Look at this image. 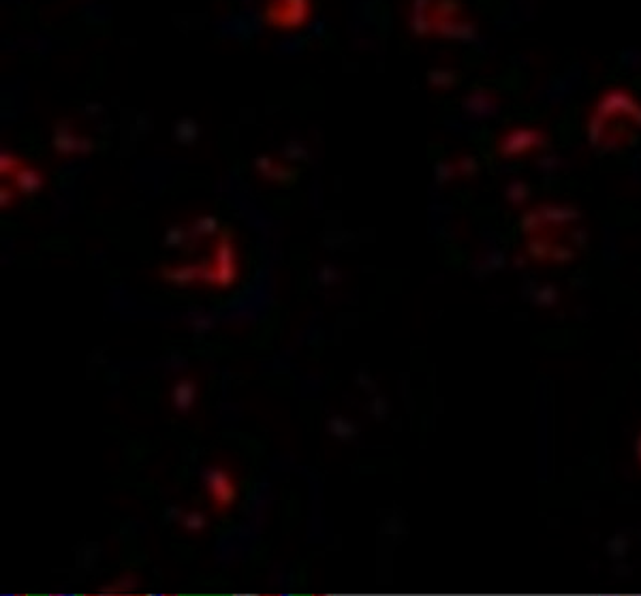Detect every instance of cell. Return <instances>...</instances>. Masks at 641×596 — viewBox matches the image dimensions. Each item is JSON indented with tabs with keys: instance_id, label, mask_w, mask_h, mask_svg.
<instances>
[{
	"instance_id": "cell-1",
	"label": "cell",
	"mask_w": 641,
	"mask_h": 596,
	"mask_svg": "<svg viewBox=\"0 0 641 596\" xmlns=\"http://www.w3.org/2000/svg\"><path fill=\"white\" fill-rule=\"evenodd\" d=\"M203 481H205V490L212 498V505L218 513H222L225 509H229L235 498H237V488H235V479L233 474L222 468V466H210L203 472Z\"/></svg>"
},
{
	"instance_id": "cell-2",
	"label": "cell",
	"mask_w": 641,
	"mask_h": 596,
	"mask_svg": "<svg viewBox=\"0 0 641 596\" xmlns=\"http://www.w3.org/2000/svg\"><path fill=\"white\" fill-rule=\"evenodd\" d=\"M214 274H216V287L229 289L237 282V259L235 248L231 244L229 231L220 235V240L214 251Z\"/></svg>"
},
{
	"instance_id": "cell-3",
	"label": "cell",
	"mask_w": 641,
	"mask_h": 596,
	"mask_svg": "<svg viewBox=\"0 0 641 596\" xmlns=\"http://www.w3.org/2000/svg\"><path fill=\"white\" fill-rule=\"evenodd\" d=\"M197 383L193 379H180L174 389H171V402H174V408L182 415L191 413L195 402H197Z\"/></svg>"
},
{
	"instance_id": "cell-4",
	"label": "cell",
	"mask_w": 641,
	"mask_h": 596,
	"mask_svg": "<svg viewBox=\"0 0 641 596\" xmlns=\"http://www.w3.org/2000/svg\"><path fill=\"white\" fill-rule=\"evenodd\" d=\"M201 270H203V263L201 265H184V268H163L161 278L171 282V285H178V287H188V285H193L195 280L201 278Z\"/></svg>"
},
{
	"instance_id": "cell-5",
	"label": "cell",
	"mask_w": 641,
	"mask_h": 596,
	"mask_svg": "<svg viewBox=\"0 0 641 596\" xmlns=\"http://www.w3.org/2000/svg\"><path fill=\"white\" fill-rule=\"evenodd\" d=\"M137 585H140V579H137L135 575H122V577L115 579L113 583L103 585V588L98 590V594H101V596H107V594H111V596H115V594H133V592L137 590Z\"/></svg>"
},
{
	"instance_id": "cell-6",
	"label": "cell",
	"mask_w": 641,
	"mask_h": 596,
	"mask_svg": "<svg viewBox=\"0 0 641 596\" xmlns=\"http://www.w3.org/2000/svg\"><path fill=\"white\" fill-rule=\"evenodd\" d=\"M41 186H43V176H41L37 169L26 167V169H22V171L18 173V188H20L22 193L33 195V193H37Z\"/></svg>"
},
{
	"instance_id": "cell-7",
	"label": "cell",
	"mask_w": 641,
	"mask_h": 596,
	"mask_svg": "<svg viewBox=\"0 0 641 596\" xmlns=\"http://www.w3.org/2000/svg\"><path fill=\"white\" fill-rule=\"evenodd\" d=\"M327 430H329V434H334V436H338V438H342V440H348V438H353V436L357 434L355 423H351V421L344 419V417H331V419L327 421Z\"/></svg>"
},
{
	"instance_id": "cell-8",
	"label": "cell",
	"mask_w": 641,
	"mask_h": 596,
	"mask_svg": "<svg viewBox=\"0 0 641 596\" xmlns=\"http://www.w3.org/2000/svg\"><path fill=\"white\" fill-rule=\"evenodd\" d=\"M182 528L188 532V534H201L208 526V517L199 511H188L182 515Z\"/></svg>"
},
{
	"instance_id": "cell-9",
	"label": "cell",
	"mask_w": 641,
	"mask_h": 596,
	"mask_svg": "<svg viewBox=\"0 0 641 596\" xmlns=\"http://www.w3.org/2000/svg\"><path fill=\"white\" fill-rule=\"evenodd\" d=\"M218 231V222L216 218H201L195 227V235H212Z\"/></svg>"
},
{
	"instance_id": "cell-10",
	"label": "cell",
	"mask_w": 641,
	"mask_h": 596,
	"mask_svg": "<svg viewBox=\"0 0 641 596\" xmlns=\"http://www.w3.org/2000/svg\"><path fill=\"white\" fill-rule=\"evenodd\" d=\"M167 244H169V246H182V244H184V231H182V229H180V231H178V229H171L169 235H167Z\"/></svg>"
},
{
	"instance_id": "cell-11",
	"label": "cell",
	"mask_w": 641,
	"mask_h": 596,
	"mask_svg": "<svg viewBox=\"0 0 641 596\" xmlns=\"http://www.w3.org/2000/svg\"><path fill=\"white\" fill-rule=\"evenodd\" d=\"M16 167H18V161L11 156V154H3V176H9V173H16Z\"/></svg>"
},
{
	"instance_id": "cell-12",
	"label": "cell",
	"mask_w": 641,
	"mask_h": 596,
	"mask_svg": "<svg viewBox=\"0 0 641 596\" xmlns=\"http://www.w3.org/2000/svg\"><path fill=\"white\" fill-rule=\"evenodd\" d=\"M11 203H13V193H11V190H9L7 186H5V188H3V207L7 210V207H9Z\"/></svg>"
}]
</instances>
